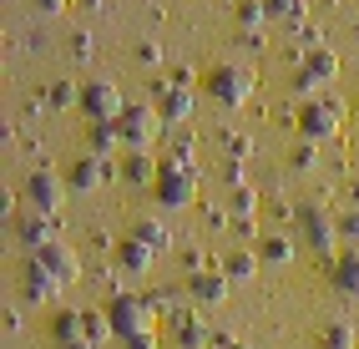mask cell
Masks as SVG:
<instances>
[{
  "mask_svg": "<svg viewBox=\"0 0 359 349\" xmlns=\"http://www.w3.org/2000/svg\"><path fill=\"white\" fill-rule=\"evenodd\" d=\"M263 20H269V6H263V0H238V26L258 31Z\"/></svg>",
  "mask_w": 359,
  "mask_h": 349,
  "instance_id": "cell-29",
  "label": "cell"
},
{
  "mask_svg": "<svg viewBox=\"0 0 359 349\" xmlns=\"http://www.w3.org/2000/svg\"><path fill=\"white\" fill-rule=\"evenodd\" d=\"M152 264H157V253L147 248V243H137L132 233L122 243H116V268H122L127 278H142V273H152Z\"/></svg>",
  "mask_w": 359,
  "mask_h": 349,
  "instance_id": "cell-16",
  "label": "cell"
},
{
  "mask_svg": "<svg viewBox=\"0 0 359 349\" xmlns=\"http://www.w3.org/2000/svg\"><path fill=\"white\" fill-rule=\"evenodd\" d=\"M263 6H269L273 20H299L304 26V0H263Z\"/></svg>",
  "mask_w": 359,
  "mask_h": 349,
  "instance_id": "cell-30",
  "label": "cell"
},
{
  "mask_svg": "<svg viewBox=\"0 0 359 349\" xmlns=\"http://www.w3.org/2000/svg\"><path fill=\"white\" fill-rule=\"evenodd\" d=\"M51 339H56V344H76V339H86V314H76V309H56V319H51Z\"/></svg>",
  "mask_w": 359,
  "mask_h": 349,
  "instance_id": "cell-19",
  "label": "cell"
},
{
  "mask_svg": "<svg viewBox=\"0 0 359 349\" xmlns=\"http://www.w3.org/2000/svg\"><path fill=\"white\" fill-rule=\"evenodd\" d=\"M122 349H157V334H152V329H147V334H127Z\"/></svg>",
  "mask_w": 359,
  "mask_h": 349,
  "instance_id": "cell-36",
  "label": "cell"
},
{
  "mask_svg": "<svg viewBox=\"0 0 359 349\" xmlns=\"http://www.w3.org/2000/svg\"><path fill=\"white\" fill-rule=\"evenodd\" d=\"M86 152H97V157H111L116 147H122V132H116V122H91V132H86Z\"/></svg>",
  "mask_w": 359,
  "mask_h": 349,
  "instance_id": "cell-24",
  "label": "cell"
},
{
  "mask_svg": "<svg viewBox=\"0 0 359 349\" xmlns=\"http://www.w3.org/2000/svg\"><path fill=\"white\" fill-rule=\"evenodd\" d=\"M61 289H66V284L31 253V259H26V273H20V294H26V304H51Z\"/></svg>",
  "mask_w": 359,
  "mask_h": 349,
  "instance_id": "cell-11",
  "label": "cell"
},
{
  "mask_svg": "<svg viewBox=\"0 0 359 349\" xmlns=\"http://www.w3.org/2000/svg\"><path fill=\"white\" fill-rule=\"evenodd\" d=\"M172 339H177V349H208V344H212L208 329H203V319H198L193 309H182V314L172 319Z\"/></svg>",
  "mask_w": 359,
  "mask_h": 349,
  "instance_id": "cell-17",
  "label": "cell"
},
{
  "mask_svg": "<svg viewBox=\"0 0 359 349\" xmlns=\"http://www.w3.org/2000/svg\"><path fill=\"white\" fill-rule=\"evenodd\" d=\"M122 111H127V102H122V86L116 81H107V76L81 81V116H91V122H116Z\"/></svg>",
  "mask_w": 359,
  "mask_h": 349,
  "instance_id": "cell-5",
  "label": "cell"
},
{
  "mask_svg": "<svg viewBox=\"0 0 359 349\" xmlns=\"http://www.w3.org/2000/svg\"><path fill=\"white\" fill-rule=\"evenodd\" d=\"M228 213H233L238 223H253V213H258V193L248 188V182H243V188H233V193H228Z\"/></svg>",
  "mask_w": 359,
  "mask_h": 349,
  "instance_id": "cell-25",
  "label": "cell"
},
{
  "mask_svg": "<svg viewBox=\"0 0 359 349\" xmlns=\"http://www.w3.org/2000/svg\"><path fill=\"white\" fill-rule=\"evenodd\" d=\"M218 142H223V147L233 152V162H238V157H248V152H253V142H248V137H238V132H223V137H218Z\"/></svg>",
  "mask_w": 359,
  "mask_h": 349,
  "instance_id": "cell-34",
  "label": "cell"
},
{
  "mask_svg": "<svg viewBox=\"0 0 359 349\" xmlns=\"http://www.w3.org/2000/svg\"><path fill=\"white\" fill-rule=\"evenodd\" d=\"M157 61H162V51H157L152 41H142V46H137V66H157Z\"/></svg>",
  "mask_w": 359,
  "mask_h": 349,
  "instance_id": "cell-37",
  "label": "cell"
},
{
  "mask_svg": "<svg viewBox=\"0 0 359 349\" xmlns=\"http://www.w3.org/2000/svg\"><path fill=\"white\" fill-rule=\"evenodd\" d=\"M31 6H36L41 15H61V11H66V0H31Z\"/></svg>",
  "mask_w": 359,
  "mask_h": 349,
  "instance_id": "cell-39",
  "label": "cell"
},
{
  "mask_svg": "<svg viewBox=\"0 0 359 349\" xmlns=\"http://www.w3.org/2000/svg\"><path fill=\"white\" fill-rule=\"evenodd\" d=\"M203 86H208V97L218 102L223 111H238V107L253 97V71H248V66L223 61V66H212V71L203 76Z\"/></svg>",
  "mask_w": 359,
  "mask_h": 349,
  "instance_id": "cell-2",
  "label": "cell"
},
{
  "mask_svg": "<svg viewBox=\"0 0 359 349\" xmlns=\"http://www.w3.org/2000/svg\"><path fill=\"white\" fill-rule=\"evenodd\" d=\"M152 198H157V207H167V213L187 207V203L198 198V162L162 157V167H157V182H152Z\"/></svg>",
  "mask_w": 359,
  "mask_h": 349,
  "instance_id": "cell-1",
  "label": "cell"
},
{
  "mask_svg": "<svg viewBox=\"0 0 359 349\" xmlns=\"http://www.w3.org/2000/svg\"><path fill=\"white\" fill-rule=\"evenodd\" d=\"M314 344H319V349H359V334L349 329L344 319H329V324H319Z\"/></svg>",
  "mask_w": 359,
  "mask_h": 349,
  "instance_id": "cell-20",
  "label": "cell"
},
{
  "mask_svg": "<svg viewBox=\"0 0 359 349\" xmlns=\"http://www.w3.org/2000/svg\"><path fill=\"white\" fill-rule=\"evenodd\" d=\"M46 102H51V107H81V86H71V81H56L51 91H46Z\"/></svg>",
  "mask_w": 359,
  "mask_h": 349,
  "instance_id": "cell-31",
  "label": "cell"
},
{
  "mask_svg": "<svg viewBox=\"0 0 359 349\" xmlns=\"http://www.w3.org/2000/svg\"><path fill=\"white\" fill-rule=\"evenodd\" d=\"M263 264H258V248H233L228 259H223V273L233 278V284H243V278H253Z\"/></svg>",
  "mask_w": 359,
  "mask_h": 349,
  "instance_id": "cell-23",
  "label": "cell"
},
{
  "mask_svg": "<svg viewBox=\"0 0 359 349\" xmlns=\"http://www.w3.org/2000/svg\"><path fill=\"white\" fill-rule=\"evenodd\" d=\"M157 167H162V157H152V152H132L127 157V177L132 182H157Z\"/></svg>",
  "mask_w": 359,
  "mask_h": 349,
  "instance_id": "cell-26",
  "label": "cell"
},
{
  "mask_svg": "<svg viewBox=\"0 0 359 349\" xmlns=\"http://www.w3.org/2000/svg\"><path fill=\"white\" fill-rule=\"evenodd\" d=\"M15 238L26 243L31 253H41V248H51V243L61 238V218H56V213H36V207H31V213L15 218Z\"/></svg>",
  "mask_w": 359,
  "mask_h": 349,
  "instance_id": "cell-9",
  "label": "cell"
},
{
  "mask_svg": "<svg viewBox=\"0 0 359 349\" xmlns=\"http://www.w3.org/2000/svg\"><path fill=\"white\" fill-rule=\"evenodd\" d=\"M36 259H41L46 268H51V273L61 278V284H81V253H76V248H66L61 238H56L51 248H41Z\"/></svg>",
  "mask_w": 359,
  "mask_h": 349,
  "instance_id": "cell-14",
  "label": "cell"
},
{
  "mask_svg": "<svg viewBox=\"0 0 359 349\" xmlns=\"http://www.w3.org/2000/svg\"><path fill=\"white\" fill-rule=\"evenodd\" d=\"M116 132H122V142L132 152H147L157 142V132H162V116H157V107H127L116 116Z\"/></svg>",
  "mask_w": 359,
  "mask_h": 349,
  "instance_id": "cell-6",
  "label": "cell"
},
{
  "mask_svg": "<svg viewBox=\"0 0 359 349\" xmlns=\"http://www.w3.org/2000/svg\"><path fill=\"white\" fill-rule=\"evenodd\" d=\"M349 207H359V188H354V193H349Z\"/></svg>",
  "mask_w": 359,
  "mask_h": 349,
  "instance_id": "cell-43",
  "label": "cell"
},
{
  "mask_svg": "<svg viewBox=\"0 0 359 349\" xmlns=\"http://www.w3.org/2000/svg\"><path fill=\"white\" fill-rule=\"evenodd\" d=\"M86 339H91V344H102V339H116V329H111L107 309H91V314H86Z\"/></svg>",
  "mask_w": 359,
  "mask_h": 349,
  "instance_id": "cell-28",
  "label": "cell"
},
{
  "mask_svg": "<svg viewBox=\"0 0 359 349\" xmlns=\"http://www.w3.org/2000/svg\"><path fill=\"white\" fill-rule=\"evenodd\" d=\"M56 349H97L91 339H76V344H56Z\"/></svg>",
  "mask_w": 359,
  "mask_h": 349,
  "instance_id": "cell-42",
  "label": "cell"
},
{
  "mask_svg": "<svg viewBox=\"0 0 359 349\" xmlns=\"http://www.w3.org/2000/svg\"><path fill=\"white\" fill-rule=\"evenodd\" d=\"M167 86H182V91H193V86H198V71H193V66H172Z\"/></svg>",
  "mask_w": 359,
  "mask_h": 349,
  "instance_id": "cell-35",
  "label": "cell"
},
{
  "mask_svg": "<svg viewBox=\"0 0 359 349\" xmlns=\"http://www.w3.org/2000/svg\"><path fill=\"white\" fill-rule=\"evenodd\" d=\"M212 344H223V349H253V344H238V339H223V334L212 339Z\"/></svg>",
  "mask_w": 359,
  "mask_h": 349,
  "instance_id": "cell-41",
  "label": "cell"
},
{
  "mask_svg": "<svg viewBox=\"0 0 359 349\" xmlns=\"http://www.w3.org/2000/svg\"><path fill=\"white\" fill-rule=\"evenodd\" d=\"M71 56H81V61L91 56V36H86V31H76V36H71Z\"/></svg>",
  "mask_w": 359,
  "mask_h": 349,
  "instance_id": "cell-38",
  "label": "cell"
},
{
  "mask_svg": "<svg viewBox=\"0 0 359 349\" xmlns=\"http://www.w3.org/2000/svg\"><path fill=\"white\" fill-rule=\"evenodd\" d=\"M334 223H339V238H344L349 248H359V207H344Z\"/></svg>",
  "mask_w": 359,
  "mask_h": 349,
  "instance_id": "cell-33",
  "label": "cell"
},
{
  "mask_svg": "<svg viewBox=\"0 0 359 349\" xmlns=\"http://www.w3.org/2000/svg\"><path fill=\"white\" fill-rule=\"evenodd\" d=\"M294 228H299V238L319 253V259H334V243H339V223H334V213H324L319 203H304L294 207Z\"/></svg>",
  "mask_w": 359,
  "mask_h": 349,
  "instance_id": "cell-4",
  "label": "cell"
},
{
  "mask_svg": "<svg viewBox=\"0 0 359 349\" xmlns=\"http://www.w3.org/2000/svg\"><path fill=\"white\" fill-rule=\"evenodd\" d=\"M253 248H258V264L263 268H283L294 259V238H278V233H273V238H258Z\"/></svg>",
  "mask_w": 359,
  "mask_h": 349,
  "instance_id": "cell-22",
  "label": "cell"
},
{
  "mask_svg": "<svg viewBox=\"0 0 359 349\" xmlns=\"http://www.w3.org/2000/svg\"><path fill=\"white\" fill-rule=\"evenodd\" d=\"M132 238L147 243L152 253H167V248H172V233H167V223H157V218H137V223H132Z\"/></svg>",
  "mask_w": 359,
  "mask_h": 349,
  "instance_id": "cell-21",
  "label": "cell"
},
{
  "mask_svg": "<svg viewBox=\"0 0 359 349\" xmlns=\"http://www.w3.org/2000/svg\"><path fill=\"white\" fill-rule=\"evenodd\" d=\"M152 91H157V116H162V127H187V116H193V91L162 86V81H152Z\"/></svg>",
  "mask_w": 359,
  "mask_h": 349,
  "instance_id": "cell-12",
  "label": "cell"
},
{
  "mask_svg": "<svg viewBox=\"0 0 359 349\" xmlns=\"http://www.w3.org/2000/svg\"><path fill=\"white\" fill-rule=\"evenodd\" d=\"M111 182V157H97V152H81L76 162L66 167V188H76V193H97Z\"/></svg>",
  "mask_w": 359,
  "mask_h": 349,
  "instance_id": "cell-10",
  "label": "cell"
},
{
  "mask_svg": "<svg viewBox=\"0 0 359 349\" xmlns=\"http://www.w3.org/2000/svg\"><path fill=\"white\" fill-rule=\"evenodd\" d=\"M198 142H193V132L187 127H172V137H167V157H177V162H193Z\"/></svg>",
  "mask_w": 359,
  "mask_h": 349,
  "instance_id": "cell-27",
  "label": "cell"
},
{
  "mask_svg": "<svg viewBox=\"0 0 359 349\" xmlns=\"http://www.w3.org/2000/svg\"><path fill=\"white\" fill-rule=\"evenodd\" d=\"M299 66H304V71H309V76H314L319 86H329L334 76H339V56H334V51H329V46H314V51H309V56H304Z\"/></svg>",
  "mask_w": 359,
  "mask_h": 349,
  "instance_id": "cell-18",
  "label": "cell"
},
{
  "mask_svg": "<svg viewBox=\"0 0 359 349\" xmlns=\"http://www.w3.org/2000/svg\"><path fill=\"white\" fill-rule=\"evenodd\" d=\"M182 268L187 273H203V253H182Z\"/></svg>",
  "mask_w": 359,
  "mask_h": 349,
  "instance_id": "cell-40",
  "label": "cell"
},
{
  "mask_svg": "<svg viewBox=\"0 0 359 349\" xmlns=\"http://www.w3.org/2000/svg\"><path fill=\"white\" fill-rule=\"evenodd\" d=\"M208 349H223V344H208Z\"/></svg>",
  "mask_w": 359,
  "mask_h": 349,
  "instance_id": "cell-45",
  "label": "cell"
},
{
  "mask_svg": "<svg viewBox=\"0 0 359 349\" xmlns=\"http://www.w3.org/2000/svg\"><path fill=\"white\" fill-rule=\"evenodd\" d=\"M314 162H319V142H299V147L289 152V167H294V172H309Z\"/></svg>",
  "mask_w": 359,
  "mask_h": 349,
  "instance_id": "cell-32",
  "label": "cell"
},
{
  "mask_svg": "<svg viewBox=\"0 0 359 349\" xmlns=\"http://www.w3.org/2000/svg\"><path fill=\"white\" fill-rule=\"evenodd\" d=\"M233 289V278L223 268H203V273H187V299L193 304H223Z\"/></svg>",
  "mask_w": 359,
  "mask_h": 349,
  "instance_id": "cell-13",
  "label": "cell"
},
{
  "mask_svg": "<svg viewBox=\"0 0 359 349\" xmlns=\"http://www.w3.org/2000/svg\"><path fill=\"white\" fill-rule=\"evenodd\" d=\"M334 132H339V107L324 102V97L304 102V111H299V137L304 142H324V137H334Z\"/></svg>",
  "mask_w": 359,
  "mask_h": 349,
  "instance_id": "cell-8",
  "label": "cell"
},
{
  "mask_svg": "<svg viewBox=\"0 0 359 349\" xmlns=\"http://www.w3.org/2000/svg\"><path fill=\"white\" fill-rule=\"evenodd\" d=\"M81 6H86V11H97V6H102V0H81Z\"/></svg>",
  "mask_w": 359,
  "mask_h": 349,
  "instance_id": "cell-44",
  "label": "cell"
},
{
  "mask_svg": "<svg viewBox=\"0 0 359 349\" xmlns=\"http://www.w3.org/2000/svg\"><path fill=\"white\" fill-rule=\"evenodd\" d=\"M152 304H147V294H127V289H116L107 299V319H111V329L116 339H127V334H147L152 329Z\"/></svg>",
  "mask_w": 359,
  "mask_h": 349,
  "instance_id": "cell-3",
  "label": "cell"
},
{
  "mask_svg": "<svg viewBox=\"0 0 359 349\" xmlns=\"http://www.w3.org/2000/svg\"><path fill=\"white\" fill-rule=\"evenodd\" d=\"M61 198H66V177L51 172V167H36L26 177V203L36 213H61Z\"/></svg>",
  "mask_w": 359,
  "mask_h": 349,
  "instance_id": "cell-7",
  "label": "cell"
},
{
  "mask_svg": "<svg viewBox=\"0 0 359 349\" xmlns=\"http://www.w3.org/2000/svg\"><path fill=\"white\" fill-rule=\"evenodd\" d=\"M329 289L339 294V299H359V248L329 259Z\"/></svg>",
  "mask_w": 359,
  "mask_h": 349,
  "instance_id": "cell-15",
  "label": "cell"
}]
</instances>
